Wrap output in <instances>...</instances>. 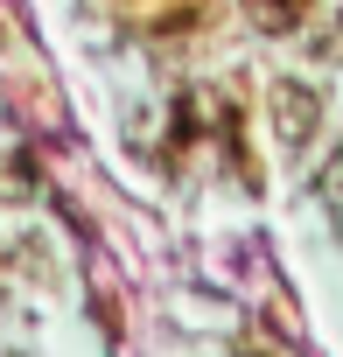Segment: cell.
Wrapping results in <instances>:
<instances>
[{"mask_svg": "<svg viewBox=\"0 0 343 357\" xmlns=\"http://www.w3.org/2000/svg\"><path fill=\"white\" fill-rule=\"evenodd\" d=\"M266 119H273V140H280L287 154H301V147L315 140V126H322V98H315L301 77H280V84L266 91Z\"/></svg>", "mask_w": 343, "mask_h": 357, "instance_id": "obj_1", "label": "cell"}, {"mask_svg": "<svg viewBox=\"0 0 343 357\" xmlns=\"http://www.w3.org/2000/svg\"><path fill=\"white\" fill-rule=\"evenodd\" d=\"M8 266H15V273H49V245L29 231V238H15V245H8Z\"/></svg>", "mask_w": 343, "mask_h": 357, "instance_id": "obj_2", "label": "cell"}, {"mask_svg": "<svg viewBox=\"0 0 343 357\" xmlns=\"http://www.w3.org/2000/svg\"><path fill=\"white\" fill-rule=\"evenodd\" d=\"M315 197H322V204L343 218V154H329V161H322V175H315Z\"/></svg>", "mask_w": 343, "mask_h": 357, "instance_id": "obj_3", "label": "cell"}, {"mask_svg": "<svg viewBox=\"0 0 343 357\" xmlns=\"http://www.w3.org/2000/svg\"><path fill=\"white\" fill-rule=\"evenodd\" d=\"M315 56H343V29H322L315 36Z\"/></svg>", "mask_w": 343, "mask_h": 357, "instance_id": "obj_4", "label": "cell"}, {"mask_svg": "<svg viewBox=\"0 0 343 357\" xmlns=\"http://www.w3.org/2000/svg\"><path fill=\"white\" fill-rule=\"evenodd\" d=\"M0 357H22V350H0Z\"/></svg>", "mask_w": 343, "mask_h": 357, "instance_id": "obj_5", "label": "cell"}]
</instances>
